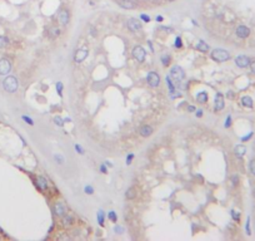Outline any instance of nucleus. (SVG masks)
I'll return each instance as SVG.
<instances>
[{"instance_id":"f257e3e1","label":"nucleus","mask_w":255,"mask_h":241,"mask_svg":"<svg viewBox=\"0 0 255 241\" xmlns=\"http://www.w3.org/2000/svg\"><path fill=\"white\" fill-rule=\"evenodd\" d=\"M3 87H4V89L6 90V92L14 93L15 90L18 89L19 83H18V80H16L15 77L9 76V77H6V78L4 79V82H3Z\"/></svg>"},{"instance_id":"f03ea898","label":"nucleus","mask_w":255,"mask_h":241,"mask_svg":"<svg viewBox=\"0 0 255 241\" xmlns=\"http://www.w3.org/2000/svg\"><path fill=\"white\" fill-rule=\"evenodd\" d=\"M211 58L215 62H226L230 58V54L224 49H215V50L211 52Z\"/></svg>"},{"instance_id":"7ed1b4c3","label":"nucleus","mask_w":255,"mask_h":241,"mask_svg":"<svg viewBox=\"0 0 255 241\" xmlns=\"http://www.w3.org/2000/svg\"><path fill=\"white\" fill-rule=\"evenodd\" d=\"M184 77H185V73L183 68L179 67V65H174L172 70H170V78H173L176 82H180L181 79H184Z\"/></svg>"},{"instance_id":"20e7f679","label":"nucleus","mask_w":255,"mask_h":241,"mask_svg":"<svg viewBox=\"0 0 255 241\" xmlns=\"http://www.w3.org/2000/svg\"><path fill=\"white\" fill-rule=\"evenodd\" d=\"M11 70V63L9 59L3 58L0 59V76H6L8 73Z\"/></svg>"},{"instance_id":"39448f33","label":"nucleus","mask_w":255,"mask_h":241,"mask_svg":"<svg viewBox=\"0 0 255 241\" xmlns=\"http://www.w3.org/2000/svg\"><path fill=\"white\" fill-rule=\"evenodd\" d=\"M145 54H146L145 49L140 45H137L133 49V57H134V59H137L138 62H143L144 59H145Z\"/></svg>"},{"instance_id":"423d86ee","label":"nucleus","mask_w":255,"mask_h":241,"mask_svg":"<svg viewBox=\"0 0 255 241\" xmlns=\"http://www.w3.org/2000/svg\"><path fill=\"white\" fill-rule=\"evenodd\" d=\"M146 79H148V83H149L150 87H158L159 83H160V77H159V74L155 73V72H150L148 74Z\"/></svg>"},{"instance_id":"0eeeda50","label":"nucleus","mask_w":255,"mask_h":241,"mask_svg":"<svg viewBox=\"0 0 255 241\" xmlns=\"http://www.w3.org/2000/svg\"><path fill=\"white\" fill-rule=\"evenodd\" d=\"M235 64L240 68H246L250 64V59L246 55H239L235 58Z\"/></svg>"},{"instance_id":"6e6552de","label":"nucleus","mask_w":255,"mask_h":241,"mask_svg":"<svg viewBox=\"0 0 255 241\" xmlns=\"http://www.w3.org/2000/svg\"><path fill=\"white\" fill-rule=\"evenodd\" d=\"M128 28H129L131 31H139L141 29V23L138 20V19H134V18H130L128 20Z\"/></svg>"},{"instance_id":"1a4fd4ad","label":"nucleus","mask_w":255,"mask_h":241,"mask_svg":"<svg viewBox=\"0 0 255 241\" xmlns=\"http://www.w3.org/2000/svg\"><path fill=\"white\" fill-rule=\"evenodd\" d=\"M250 34V29L248 27H245V25H240V27H238L236 29V35L241 38V39H245V38H248Z\"/></svg>"},{"instance_id":"9d476101","label":"nucleus","mask_w":255,"mask_h":241,"mask_svg":"<svg viewBox=\"0 0 255 241\" xmlns=\"http://www.w3.org/2000/svg\"><path fill=\"white\" fill-rule=\"evenodd\" d=\"M118 3L124 9H135L138 6V4L133 2V0H118Z\"/></svg>"},{"instance_id":"9b49d317","label":"nucleus","mask_w":255,"mask_h":241,"mask_svg":"<svg viewBox=\"0 0 255 241\" xmlns=\"http://www.w3.org/2000/svg\"><path fill=\"white\" fill-rule=\"evenodd\" d=\"M88 50L87 49H80V50H78L75 53V57H74V60L76 62V63H81L85 58L88 57Z\"/></svg>"},{"instance_id":"f8f14e48","label":"nucleus","mask_w":255,"mask_h":241,"mask_svg":"<svg viewBox=\"0 0 255 241\" xmlns=\"http://www.w3.org/2000/svg\"><path fill=\"white\" fill-rule=\"evenodd\" d=\"M214 108H215V111L218 112V111H222L223 108H224V97H223V94L222 93H218L216 94V97H215V106H214Z\"/></svg>"},{"instance_id":"ddd939ff","label":"nucleus","mask_w":255,"mask_h":241,"mask_svg":"<svg viewBox=\"0 0 255 241\" xmlns=\"http://www.w3.org/2000/svg\"><path fill=\"white\" fill-rule=\"evenodd\" d=\"M58 18H59V20H60V23L63 24V25H66V24L69 23V13H68V10L64 9L59 13Z\"/></svg>"},{"instance_id":"4468645a","label":"nucleus","mask_w":255,"mask_h":241,"mask_svg":"<svg viewBox=\"0 0 255 241\" xmlns=\"http://www.w3.org/2000/svg\"><path fill=\"white\" fill-rule=\"evenodd\" d=\"M54 210H55V213L58 215V216H63L65 215V212H66V209H65V206L63 205V204H60V202H58V204H55V206H54Z\"/></svg>"},{"instance_id":"2eb2a0df","label":"nucleus","mask_w":255,"mask_h":241,"mask_svg":"<svg viewBox=\"0 0 255 241\" xmlns=\"http://www.w3.org/2000/svg\"><path fill=\"white\" fill-rule=\"evenodd\" d=\"M151 133H153V128L150 126H148V124H145V126H143L140 128V135L143 137H149Z\"/></svg>"},{"instance_id":"dca6fc26","label":"nucleus","mask_w":255,"mask_h":241,"mask_svg":"<svg viewBox=\"0 0 255 241\" xmlns=\"http://www.w3.org/2000/svg\"><path fill=\"white\" fill-rule=\"evenodd\" d=\"M36 184H38V186L40 187V190H42V191L48 190V182H46V180H45L44 177L39 176V177L36 178Z\"/></svg>"},{"instance_id":"f3484780","label":"nucleus","mask_w":255,"mask_h":241,"mask_svg":"<svg viewBox=\"0 0 255 241\" xmlns=\"http://www.w3.org/2000/svg\"><path fill=\"white\" fill-rule=\"evenodd\" d=\"M234 152H235V155H236L238 157H243V156L245 155V152H246V148H245V146L239 145V146H236V147L234 148Z\"/></svg>"},{"instance_id":"a211bd4d","label":"nucleus","mask_w":255,"mask_h":241,"mask_svg":"<svg viewBox=\"0 0 255 241\" xmlns=\"http://www.w3.org/2000/svg\"><path fill=\"white\" fill-rule=\"evenodd\" d=\"M197 50H200V52H204V53H205V52L209 50V45H208L204 40H200L199 43L197 44Z\"/></svg>"},{"instance_id":"6ab92c4d","label":"nucleus","mask_w":255,"mask_h":241,"mask_svg":"<svg viewBox=\"0 0 255 241\" xmlns=\"http://www.w3.org/2000/svg\"><path fill=\"white\" fill-rule=\"evenodd\" d=\"M241 104H243L244 107L251 108V107H253V99H251L250 97H248V96H245V97L241 98Z\"/></svg>"},{"instance_id":"aec40b11","label":"nucleus","mask_w":255,"mask_h":241,"mask_svg":"<svg viewBox=\"0 0 255 241\" xmlns=\"http://www.w3.org/2000/svg\"><path fill=\"white\" fill-rule=\"evenodd\" d=\"M197 99H198V102H200V103H205L208 101V93L206 92H200L197 96Z\"/></svg>"},{"instance_id":"412c9836","label":"nucleus","mask_w":255,"mask_h":241,"mask_svg":"<svg viewBox=\"0 0 255 241\" xmlns=\"http://www.w3.org/2000/svg\"><path fill=\"white\" fill-rule=\"evenodd\" d=\"M125 196H126V198H129V200H133V198H134L135 196H137V191H135V188H134V187H130L129 190L126 191Z\"/></svg>"},{"instance_id":"4be33fe9","label":"nucleus","mask_w":255,"mask_h":241,"mask_svg":"<svg viewBox=\"0 0 255 241\" xmlns=\"http://www.w3.org/2000/svg\"><path fill=\"white\" fill-rule=\"evenodd\" d=\"M74 222V219L71 217V216H63V223L66 226V225H71V223Z\"/></svg>"},{"instance_id":"5701e85b","label":"nucleus","mask_w":255,"mask_h":241,"mask_svg":"<svg viewBox=\"0 0 255 241\" xmlns=\"http://www.w3.org/2000/svg\"><path fill=\"white\" fill-rule=\"evenodd\" d=\"M8 44H9V39H8L6 37L0 35V48H5Z\"/></svg>"},{"instance_id":"b1692460","label":"nucleus","mask_w":255,"mask_h":241,"mask_svg":"<svg viewBox=\"0 0 255 241\" xmlns=\"http://www.w3.org/2000/svg\"><path fill=\"white\" fill-rule=\"evenodd\" d=\"M161 63H163L164 67L169 65V63H170V55H163V57H161Z\"/></svg>"},{"instance_id":"393cba45","label":"nucleus","mask_w":255,"mask_h":241,"mask_svg":"<svg viewBox=\"0 0 255 241\" xmlns=\"http://www.w3.org/2000/svg\"><path fill=\"white\" fill-rule=\"evenodd\" d=\"M98 220H99V223L101 226L104 225V212L103 211H99L98 212Z\"/></svg>"},{"instance_id":"a878e982","label":"nucleus","mask_w":255,"mask_h":241,"mask_svg":"<svg viewBox=\"0 0 255 241\" xmlns=\"http://www.w3.org/2000/svg\"><path fill=\"white\" fill-rule=\"evenodd\" d=\"M108 217L112 220L113 222H116V220H118V217H116V215H115V212L114 211H110L109 212V215H108Z\"/></svg>"},{"instance_id":"bb28decb","label":"nucleus","mask_w":255,"mask_h":241,"mask_svg":"<svg viewBox=\"0 0 255 241\" xmlns=\"http://www.w3.org/2000/svg\"><path fill=\"white\" fill-rule=\"evenodd\" d=\"M54 122H55V124H58L59 127H63V124H64V121H63L60 117H59V116H58V117H55Z\"/></svg>"},{"instance_id":"cd10ccee","label":"nucleus","mask_w":255,"mask_h":241,"mask_svg":"<svg viewBox=\"0 0 255 241\" xmlns=\"http://www.w3.org/2000/svg\"><path fill=\"white\" fill-rule=\"evenodd\" d=\"M50 34H52L53 37H58L59 34H60V30H59L58 28H52V30H50Z\"/></svg>"},{"instance_id":"c85d7f7f","label":"nucleus","mask_w":255,"mask_h":241,"mask_svg":"<svg viewBox=\"0 0 255 241\" xmlns=\"http://www.w3.org/2000/svg\"><path fill=\"white\" fill-rule=\"evenodd\" d=\"M249 168H250L251 173L255 174V160H251V161H250V163H249Z\"/></svg>"},{"instance_id":"c756f323","label":"nucleus","mask_w":255,"mask_h":241,"mask_svg":"<svg viewBox=\"0 0 255 241\" xmlns=\"http://www.w3.org/2000/svg\"><path fill=\"white\" fill-rule=\"evenodd\" d=\"M166 83H168V84H169V88H170V92H172V93H173V92H174V90H175V89H174V86H173V83H172V80H170V77H166Z\"/></svg>"},{"instance_id":"7c9ffc66","label":"nucleus","mask_w":255,"mask_h":241,"mask_svg":"<svg viewBox=\"0 0 255 241\" xmlns=\"http://www.w3.org/2000/svg\"><path fill=\"white\" fill-rule=\"evenodd\" d=\"M54 158H55L56 162H59V163H64V157H63L61 155H55Z\"/></svg>"},{"instance_id":"2f4dec72","label":"nucleus","mask_w":255,"mask_h":241,"mask_svg":"<svg viewBox=\"0 0 255 241\" xmlns=\"http://www.w3.org/2000/svg\"><path fill=\"white\" fill-rule=\"evenodd\" d=\"M56 89H58V93L61 96V94H63V84H61L60 82H59L58 84H56Z\"/></svg>"},{"instance_id":"473e14b6","label":"nucleus","mask_w":255,"mask_h":241,"mask_svg":"<svg viewBox=\"0 0 255 241\" xmlns=\"http://www.w3.org/2000/svg\"><path fill=\"white\" fill-rule=\"evenodd\" d=\"M181 38H179L178 37L176 39H175V47H178V48H181Z\"/></svg>"},{"instance_id":"72a5a7b5","label":"nucleus","mask_w":255,"mask_h":241,"mask_svg":"<svg viewBox=\"0 0 255 241\" xmlns=\"http://www.w3.org/2000/svg\"><path fill=\"white\" fill-rule=\"evenodd\" d=\"M93 192H94V190H93V187H91V186H87V187H85V194L91 195Z\"/></svg>"},{"instance_id":"f704fd0d","label":"nucleus","mask_w":255,"mask_h":241,"mask_svg":"<svg viewBox=\"0 0 255 241\" xmlns=\"http://www.w3.org/2000/svg\"><path fill=\"white\" fill-rule=\"evenodd\" d=\"M140 18H141V19H143L144 21H146V23H148V21H150V16H149V15H145V14H141V15H140Z\"/></svg>"},{"instance_id":"c9c22d12","label":"nucleus","mask_w":255,"mask_h":241,"mask_svg":"<svg viewBox=\"0 0 255 241\" xmlns=\"http://www.w3.org/2000/svg\"><path fill=\"white\" fill-rule=\"evenodd\" d=\"M23 119L27 122V123H29V124H34V122H33V119L31 118H29V117H27V116H23Z\"/></svg>"},{"instance_id":"e433bc0d","label":"nucleus","mask_w":255,"mask_h":241,"mask_svg":"<svg viewBox=\"0 0 255 241\" xmlns=\"http://www.w3.org/2000/svg\"><path fill=\"white\" fill-rule=\"evenodd\" d=\"M238 180H239V177H238L236 174L231 176V181H233V185H234V186H236V185H238Z\"/></svg>"},{"instance_id":"4c0bfd02","label":"nucleus","mask_w":255,"mask_h":241,"mask_svg":"<svg viewBox=\"0 0 255 241\" xmlns=\"http://www.w3.org/2000/svg\"><path fill=\"white\" fill-rule=\"evenodd\" d=\"M133 158H134V155H133V153H130L129 156L126 157V163H128V164H130V163H131V160H133Z\"/></svg>"},{"instance_id":"58836bf2","label":"nucleus","mask_w":255,"mask_h":241,"mask_svg":"<svg viewBox=\"0 0 255 241\" xmlns=\"http://www.w3.org/2000/svg\"><path fill=\"white\" fill-rule=\"evenodd\" d=\"M75 149H76V152H79L80 155H84V151H83V148L79 146V145H75Z\"/></svg>"},{"instance_id":"ea45409f","label":"nucleus","mask_w":255,"mask_h":241,"mask_svg":"<svg viewBox=\"0 0 255 241\" xmlns=\"http://www.w3.org/2000/svg\"><path fill=\"white\" fill-rule=\"evenodd\" d=\"M231 216H233V217H234V220L239 221V213H236L235 211H231Z\"/></svg>"},{"instance_id":"a19ab883","label":"nucleus","mask_w":255,"mask_h":241,"mask_svg":"<svg viewBox=\"0 0 255 241\" xmlns=\"http://www.w3.org/2000/svg\"><path fill=\"white\" fill-rule=\"evenodd\" d=\"M246 232H248V235H250V220L248 219V222H246Z\"/></svg>"},{"instance_id":"79ce46f5","label":"nucleus","mask_w":255,"mask_h":241,"mask_svg":"<svg viewBox=\"0 0 255 241\" xmlns=\"http://www.w3.org/2000/svg\"><path fill=\"white\" fill-rule=\"evenodd\" d=\"M249 65H250V68H251V72H253V73H255V60H254V62H251Z\"/></svg>"},{"instance_id":"37998d69","label":"nucleus","mask_w":255,"mask_h":241,"mask_svg":"<svg viewBox=\"0 0 255 241\" xmlns=\"http://www.w3.org/2000/svg\"><path fill=\"white\" fill-rule=\"evenodd\" d=\"M230 121H231V118H230V117H228V118H226V122H225V127H229V126H230Z\"/></svg>"},{"instance_id":"c03bdc74","label":"nucleus","mask_w":255,"mask_h":241,"mask_svg":"<svg viewBox=\"0 0 255 241\" xmlns=\"http://www.w3.org/2000/svg\"><path fill=\"white\" fill-rule=\"evenodd\" d=\"M251 136H253V133H249V135H248V136H245V137H244V138H243V141H248V139H249V138H250V137H251Z\"/></svg>"},{"instance_id":"a18cd8bd","label":"nucleus","mask_w":255,"mask_h":241,"mask_svg":"<svg viewBox=\"0 0 255 241\" xmlns=\"http://www.w3.org/2000/svg\"><path fill=\"white\" fill-rule=\"evenodd\" d=\"M101 172H103V173H106L108 172L106 168H105V166H101Z\"/></svg>"},{"instance_id":"49530a36","label":"nucleus","mask_w":255,"mask_h":241,"mask_svg":"<svg viewBox=\"0 0 255 241\" xmlns=\"http://www.w3.org/2000/svg\"><path fill=\"white\" fill-rule=\"evenodd\" d=\"M115 232H123L121 231V227H115Z\"/></svg>"},{"instance_id":"de8ad7c7","label":"nucleus","mask_w":255,"mask_h":241,"mask_svg":"<svg viewBox=\"0 0 255 241\" xmlns=\"http://www.w3.org/2000/svg\"><path fill=\"white\" fill-rule=\"evenodd\" d=\"M156 20L158 21H163V16H156Z\"/></svg>"},{"instance_id":"09e8293b","label":"nucleus","mask_w":255,"mask_h":241,"mask_svg":"<svg viewBox=\"0 0 255 241\" xmlns=\"http://www.w3.org/2000/svg\"><path fill=\"white\" fill-rule=\"evenodd\" d=\"M189 111H190V112H194V111H195V108H194L193 106H189Z\"/></svg>"},{"instance_id":"8fccbe9b","label":"nucleus","mask_w":255,"mask_h":241,"mask_svg":"<svg viewBox=\"0 0 255 241\" xmlns=\"http://www.w3.org/2000/svg\"><path fill=\"white\" fill-rule=\"evenodd\" d=\"M197 116H198V117H201V116H203V112H201V111H199V112L197 113Z\"/></svg>"},{"instance_id":"3c124183","label":"nucleus","mask_w":255,"mask_h":241,"mask_svg":"<svg viewBox=\"0 0 255 241\" xmlns=\"http://www.w3.org/2000/svg\"><path fill=\"white\" fill-rule=\"evenodd\" d=\"M170 2H173V0H170Z\"/></svg>"}]
</instances>
